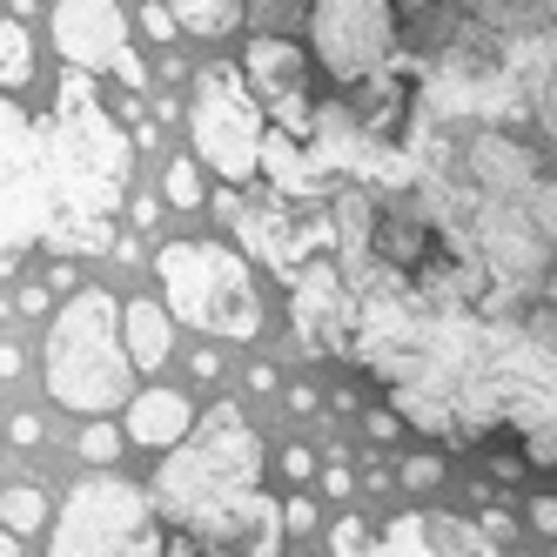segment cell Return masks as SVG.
Masks as SVG:
<instances>
[{
    "label": "cell",
    "mask_w": 557,
    "mask_h": 557,
    "mask_svg": "<svg viewBox=\"0 0 557 557\" xmlns=\"http://www.w3.org/2000/svg\"><path fill=\"white\" fill-rule=\"evenodd\" d=\"M0 557H21V537L14 531H0Z\"/></svg>",
    "instance_id": "d6a6232c"
},
{
    "label": "cell",
    "mask_w": 557,
    "mask_h": 557,
    "mask_svg": "<svg viewBox=\"0 0 557 557\" xmlns=\"http://www.w3.org/2000/svg\"><path fill=\"white\" fill-rule=\"evenodd\" d=\"M175 21H188L195 34H228L235 21H243V0H169Z\"/></svg>",
    "instance_id": "ac0fdd59"
},
{
    "label": "cell",
    "mask_w": 557,
    "mask_h": 557,
    "mask_svg": "<svg viewBox=\"0 0 557 557\" xmlns=\"http://www.w3.org/2000/svg\"><path fill=\"white\" fill-rule=\"evenodd\" d=\"M41 524H48V497L34 491V484H14L8 497H0V531L27 537V531H41Z\"/></svg>",
    "instance_id": "e0dca14e"
},
{
    "label": "cell",
    "mask_w": 557,
    "mask_h": 557,
    "mask_svg": "<svg viewBox=\"0 0 557 557\" xmlns=\"http://www.w3.org/2000/svg\"><path fill=\"white\" fill-rule=\"evenodd\" d=\"M54 48L82 74H122L128 88L148 82L141 54L128 48V14L114 0H54Z\"/></svg>",
    "instance_id": "9c48e42d"
},
{
    "label": "cell",
    "mask_w": 557,
    "mask_h": 557,
    "mask_svg": "<svg viewBox=\"0 0 557 557\" xmlns=\"http://www.w3.org/2000/svg\"><path fill=\"white\" fill-rule=\"evenodd\" d=\"M41 154H48V182H54L61 215H74V222L114 215V202L128 188V135L108 122V108L95 101L82 67L54 95V122L41 128Z\"/></svg>",
    "instance_id": "7a4b0ae2"
},
{
    "label": "cell",
    "mask_w": 557,
    "mask_h": 557,
    "mask_svg": "<svg viewBox=\"0 0 557 557\" xmlns=\"http://www.w3.org/2000/svg\"><path fill=\"white\" fill-rule=\"evenodd\" d=\"M404 484H410V491L444 484V457H410V463H404Z\"/></svg>",
    "instance_id": "603a6c76"
},
{
    "label": "cell",
    "mask_w": 557,
    "mask_h": 557,
    "mask_svg": "<svg viewBox=\"0 0 557 557\" xmlns=\"http://www.w3.org/2000/svg\"><path fill=\"white\" fill-rule=\"evenodd\" d=\"M283 524H289V531H309V524H315V504H302V497H296V504L283 510Z\"/></svg>",
    "instance_id": "83f0119b"
},
{
    "label": "cell",
    "mask_w": 557,
    "mask_h": 557,
    "mask_svg": "<svg viewBox=\"0 0 557 557\" xmlns=\"http://www.w3.org/2000/svg\"><path fill=\"white\" fill-rule=\"evenodd\" d=\"M122 343H128V363L135 370H162L169 363V343H175V315L154 302V296L128 302L122 309Z\"/></svg>",
    "instance_id": "5bb4252c"
},
{
    "label": "cell",
    "mask_w": 557,
    "mask_h": 557,
    "mask_svg": "<svg viewBox=\"0 0 557 557\" xmlns=\"http://www.w3.org/2000/svg\"><path fill=\"white\" fill-rule=\"evenodd\" d=\"M215 557H222V550H215ZM228 557H243V550H228Z\"/></svg>",
    "instance_id": "d590c367"
},
{
    "label": "cell",
    "mask_w": 557,
    "mask_h": 557,
    "mask_svg": "<svg viewBox=\"0 0 557 557\" xmlns=\"http://www.w3.org/2000/svg\"><path fill=\"white\" fill-rule=\"evenodd\" d=\"M302 74H309L302 67V48L283 41V34H256L249 54H243V82H249L256 108H269L275 114V135H289V141L315 135V101L302 88Z\"/></svg>",
    "instance_id": "30bf717a"
},
{
    "label": "cell",
    "mask_w": 557,
    "mask_h": 557,
    "mask_svg": "<svg viewBox=\"0 0 557 557\" xmlns=\"http://www.w3.org/2000/svg\"><path fill=\"white\" fill-rule=\"evenodd\" d=\"M41 370H48V396L61 410L82 417H108L122 396L135 389V363L122 343V309H114L108 289H74L61 302V315L48 323L41 343Z\"/></svg>",
    "instance_id": "3957f363"
},
{
    "label": "cell",
    "mask_w": 557,
    "mask_h": 557,
    "mask_svg": "<svg viewBox=\"0 0 557 557\" xmlns=\"http://www.w3.org/2000/svg\"><path fill=\"white\" fill-rule=\"evenodd\" d=\"M48 296H54V289L34 283V289H21V309H27V315H41V309H48Z\"/></svg>",
    "instance_id": "f546056e"
},
{
    "label": "cell",
    "mask_w": 557,
    "mask_h": 557,
    "mask_svg": "<svg viewBox=\"0 0 557 557\" xmlns=\"http://www.w3.org/2000/svg\"><path fill=\"white\" fill-rule=\"evenodd\" d=\"M256 476H262V450H256V430L243 423L235 404H215L202 423H195L188 444H175L154 470V504H162L182 531L209 537L215 550H243V537L275 510L269 497H256Z\"/></svg>",
    "instance_id": "6da1fadb"
},
{
    "label": "cell",
    "mask_w": 557,
    "mask_h": 557,
    "mask_svg": "<svg viewBox=\"0 0 557 557\" xmlns=\"http://www.w3.org/2000/svg\"><path fill=\"white\" fill-rule=\"evenodd\" d=\"M8 436H14L21 450H34V444H41V417H14V423H8Z\"/></svg>",
    "instance_id": "d4e9b609"
},
{
    "label": "cell",
    "mask_w": 557,
    "mask_h": 557,
    "mask_svg": "<svg viewBox=\"0 0 557 557\" xmlns=\"http://www.w3.org/2000/svg\"><path fill=\"white\" fill-rule=\"evenodd\" d=\"M188 436H195V404L182 389H141L128 404V444L169 457L175 444H188Z\"/></svg>",
    "instance_id": "4fadbf2b"
},
{
    "label": "cell",
    "mask_w": 557,
    "mask_h": 557,
    "mask_svg": "<svg viewBox=\"0 0 557 557\" xmlns=\"http://www.w3.org/2000/svg\"><path fill=\"white\" fill-rule=\"evenodd\" d=\"M54 557H162L154 537V497H141L122 476L74 484L54 524Z\"/></svg>",
    "instance_id": "8992f818"
},
{
    "label": "cell",
    "mask_w": 557,
    "mask_h": 557,
    "mask_svg": "<svg viewBox=\"0 0 557 557\" xmlns=\"http://www.w3.org/2000/svg\"><path fill=\"white\" fill-rule=\"evenodd\" d=\"M188 128H195V162H209L222 182H249L262 169V108L249 82L235 67H202L195 74V101H188Z\"/></svg>",
    "instance_id": "52a82bcc"
},
{
    "label": "cell",
    "mask_w": 557,
    "mask_h": 557,
    "mask_svg": "<svg viewBox=\"0 0 557 557\" xmlns=\"http://www.w3.org/2000/svg\"><path fill=\"white\" fill-rule=\"evenodd\" d=\"M162 557H195V550H188V544H169V550H162Z\"/></svg>",
    "instance_id": "836d02e7"
},
{
    "label": "cell",
    "mask_w": 557,
    "mask_h": 557,
    "mask_svg": "<svg viewBox=\"0 0 557 557\" xmlns=\"http://www.w3.org/2000/svg\"><path fill=\"white\" fill-rule=\"evenodd\" d=\"M296 323H302V336L309 343H343L349 336V289H343V275L315 256L309 269H302V283H296Z\"/></svg>",
    "instance_id": "7c38bea8"
},
{
    "label": "cell",
    "mask_w": 557,
    "mask_h": 557,
    "mask_svg": "<svg viewBox=\"0 0 557 557\" xmlns=\"http://www.w3.org/2000/svg\"><path fill=\"white\" fill-rule=\"evenodd\" d=\"M162 195H169L175 209H202V202H209V195H202V169H195L188 154H175L169 175H162Z\"/></svg>",
    "instance_id": "d6986e66"
},
{
    "label": "cell",
    "mask_w": 557,
    "mask_h": 557,
    "mask_svg": "<svg viewBox=\"0 0 557 557\" xmlns=\"http://www.w3.org/2000/svg\"><path fill=\"white\" fill-rule=\"evenodd\" d=\"M48 228H54V182H48L41 128L0 101V269L21 249H34Z\"/></svg>",
    "instance_id": "ba28073f"
},
{
    "label": "cell",
    "mask_w": 557,
    "mask_h": 557,
    "mask_svg": "<svg viewBox=\"0 0 557 557\" xmlns=\"http://www.w3.org/2000/svg\"><path fill=\"white\" fill-rule=\"evenodd\" d=\"M0 370H8V376L21 370V349H14V343H0Z\"/></svg>",
    "instance_id": "1f68e13d"
},
{
    "label": "cell",
    "mask_w": 557,
    "mask_h": 557,
    "mask_svg": "<svg viewBox=\"0 0 557 557\" xmlns=\"http://www.w3.org/2000/svg\"><path fill=\"white\" fill-rule=\"evenodd\" d=\"M169 283V315L175 323H195L202 336H256L262 330V296H256V275L249 262L222 249V243H169L154 256Z\"/></svg>",
    "instance_id": "277c9868"
},
{
    "label": "cell",
    "mask_w": 557,
    "mask_h": 557,
    "mask_svg": "<svg viewBox=\"0 0 557 557\" xmlns=\"http://www.w3.org/2000/svg\"><path fill=\"white\" fill-rule=\"evenodd\" d=\"M404 0H309V48L343 95L383 82L404 41Z\"/></svg>",
    "instance_id": "5b68a950"
},
{
    "label": "cell",
    "mask_w": 557,
    "mask_h": 557,
    "mask_svg": "<svg viewBox=\"0 0 557 557\" xmlns=\"http://www.w3.org/2000/svg\"><path fill=\"white\" fill-rule=\"evenodd\" d=\"M404 423H396V410H370V436H396Z\"/></svg>",
    "instance_id": "f1b7e54d"
},
{
    "label": "cell",
    "mask_w": 557,
    "mask_h": 557,
    "mask_svg": "<svg viewBox=\"0 0 557 557\" xmlns=\"http://www.w3.org/2000/svg\"><path fill=\"white\" fill-rule=\"evenodd\" d=\"M531 531L557 537V497H531Z\"/></svg>",
    "instance_id": "cb8c5ba5"
},
{
    "label": "cell",
    "mask_w": 557,
    "mask_h": 557,
    "mask_svg": "<svg viewBox=\"0 0 557 557\" xmlns=\"http://www.w3.org/2000/svg\"><path fill=\"white\" fill-rule=\"evenodd\" d=\"M82 457H88V463H114V457H122V430H114V423H88Z\"/></svg>",
    "instance_id": "44dd1931"
},
{
    "label": "cell",
    "mask_w": 557,
    "mask_h": 557,
    "mask_svg": "<svg viewBox=\"0 0 557 557\" xmlns=\"http://www.w3.org/2000/svg\"><path fill=\"white\" fill-rule=\"evenodd\" d=\"M283 470L302 484V476H315V457H309V450H283Z\"/></svg>",
    "instance_id": "4316f807"
},
{
    "label": "cell",
    "mask_w": 557,
    "mask_h": 557,
    "mask_svg": "<svg viewBox=\"0 0 557 557\" xmlns=\"http://www.w3.org/2000/svg\"><path fill=\"white\" fill-rule=\"evenodd\" d=\"M544 296H550V302H557V269H550V283H544Z\"/></svg>",
    "instance_id": "e575fe53"
},
{
    "label": "cell",
    "mask_w": 557,
    "mask_h": 557,
    "mask_svg": "<svg viewBox=\"0 0 557 557\" xmlns=\"http://www.w3.org/2000/svg\"><path fill=\"white\" fill-rule=\"evenodd\" d=\"M330 557H376V550H370V524H363V517H343V524L330 531Z\"/></svg>",
    "instance_id": "ffe728a7"
},
{
    "label": "cell",
    "mask_w": 557,
    "mask_h": 557,
    "mask_svg": "<svg viewBox=\"0 0 557 557\" xmlns=\"http://www.w3.org/2000/svg\"><path fill=\"white\" fill-rule=\"evenodd\" d=\"M175 8H169V0H148V8H141V34H148V41H175Z\"/></svg>",
    "instance_id": "7402d4cb"
},
{
    "label": "cell",
    "mask_w": 557,
    "mask_h": 557,
    "mask_svg": "<svg viewBox=\"0 0 557 557\" xmlns=\"http://www.w3.org/2000/svg\"><path fill=\"white\" fill-rule=\"evenodd\" d=\"M34 82V41L14 14H0V88H27Z\"/></svg>",
    "instance_id": "2e32d148"
},
{
    "label": "cell",
    "mask_w": 557,
    "mask_h": 557,
    "mask_svg": "<svg viewBox=\"0 0 557 557\" xmlns=\"http://www.w3.org/2000/svg\"><path fill=\"white\" fill-rule=\"evenodd\" d=\"M484 537H491V544H510V537H517V524H510L504 510H484Z\"/></svg>",
    "instance_id": "484cf974"
},
{
    "label": "cell",
    "mask_w": 557,
    "mask_h": 557,
    "mask_svg": "<svg viewBox=\"0 0 557 557\" xmlns=\"http://www.w3.org/2000/svg\"><path fill=\"white\" fill-rule=\"evenodd\" d=\"M349 491H356V476L343 463H330V497H349Z\"/></svg>",
    "instance_id": "4dcf8cb0"
},
{
    "label": "cell",
    "mask_w": 557,
    "mask_h": 557,
    "mask_svg": "<svg viewBox=\"0 0 557 557\" xmlns=\"http://www.w3.org/2000/svg\"><path fill=\"white\" fill-rule=\"evenodd\" d=\"M262 175L275 182V195H289V202H315V195H323V169H315L289 135H262Z\"/></svg>",
    "instance_id": "9a60e30c"
},
{
    "label": "cell",
    "mask_w": 557,
    "mask_h": 557,
    "mask_svg": "<svg viewBox=\"0 0 557 557\" xmlns=\"http://www.w3.org/2000/svg\"><path fill=\"white\" fill-rule=\"evenodd\" d=\"M376 557H497L484 531L457 524V517H396Z\"/></svg>",
    "instance_id": "8fae6325"
}]
</instances>
